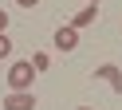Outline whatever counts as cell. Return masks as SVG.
Here are the masks:
<instances>
[{"mask_svg":"<svg viewBox=\"0 0 122 110\" xmlns=\"http://www.w3.org/2000/svg\"><path fill=\"white\" fill-rule=\"evenodd\" d=\"M95 79H106L114 90H122V71L114 67V63H102V67H95Z\"/></svg>","mask_w":122,"mask_h":110,"instance_id":"4","label":"cell"},{"mask_svg":"<svg viewBox=\"0 0 122 110\" xmlns=\"http://www.w3.org/2000/svg\"><path fill=\"white\" fill-rule=\"evenodd\" d=\"M4 55H12V39L0 31V59H4Z\"/></svg>","mask_w":122,"mask_h":110,"instance_id":"7","label":"cell"},{"mask_svg":"<svg viewBox=\"0 0 122 110\" xmlns=\"http://www.w3.org/2000/svg\"><path fill=\"white\" fill-rule=\"evenodd\" d=\"M40 102H36L32 90H8V98H4V110H36Z\"/></svg>","mask_w":122,"mask_h":110,"instance_id":"2","label":"cell"},{"mask_svg":"<svg viewBox=\"0 0 122 110\" xmlns=\"http://www.w3.org/2000/svg\"><path fill=\"white\" fill-rule=\"evenodd\" d=\"M16 4H20V8H36L40 0H16Z\"/></svg>","mask_w":122,"mask_h":110,"instance_id":"9","label":"cell"},{"mask_svg":"<svg viewBox=\"0 0 122 110\" xmlns=\"http://www.w3.org/2000/svg\"><path fill=\"white\" fill-rule=\"evenodd\" d=\"M8 28V12H4V8H0V31Z\"/></svg>","mask_w":122,"mask_h":110,"instance_id":"8","label":"cell"},{"mask_svg":"<svg viewBox=\"0 0 122 110\" xmlns=\"http://www.w3.org/2000/svg\"><path fill=\"white\" fill-rule=\"evenodd\" d=\"M87 4H102V0H87Z\"/></svg>","mask_w":122,"mask_h":110,"instance_id":"10","label":"cell"},{"mask_svg":"<svg viewBox=\"0 0 122 110\" xmlns=\"http://www.w3.org/2000/svg\"><path fill=\"white\" fill-rule=\"evenodd\" d=\"M32 83H36L32 59H16V63L8 67V86H12V90H32Z\"/></svg>","mask_w":122,"mask_h":110,"instance_id":"1","label":"cell"},{"mask_svg":"<svg viewBox=\"0 0 122 110\" xmlns=\"http://www.w3.org/2000/svg\"><path fill=\"white\" fill-rule=\"evenodd\" d=\"M75 110H91V106H75Z\"/></svg>","mask_w":122,"mask_h":110,"instance_id":"11","label":"cell"},{"mask_svg":"<svg viewBox=\"0 0 122 110\" xmlns=\"http://www.w3.org/2000/svg\"><path fill=\"white\" fill-rule=\"evenodd\" d=\"M55 47H59V51H75V47H79V28L63 24V28L55 31Z\"/></svg>","mask_w":122,"mask_h":110,"instance_id":"3","label":"cell"},{"mask_svg":"<svg viewBox=\"0 0 122 110\" xmlns=\"http://www.w3.org/2000/svg\"><path fill=\"white\" fill-rule=\"evenodd\" d=\"M32 67H36V75H40V71H47V67H51V55L36 51V55H32Z\"/></svg>","mask_w":122,"mask_h":110,"instance_id":"6","label":"cell"},{"mask_svg":"<svg viewBox=\"0 0 122 110\" xmlns=\"http://www.w3.org/2000/svg\"><path fill=\"white\" fill-rule=\"evenodd\" d=\"M98 20V4H87L79 16H71V28H87V24H95Z\"/></svg>","mask_w":122,"mask_h":110,"instance_id":"5","label":"cell"}]
</instances>
